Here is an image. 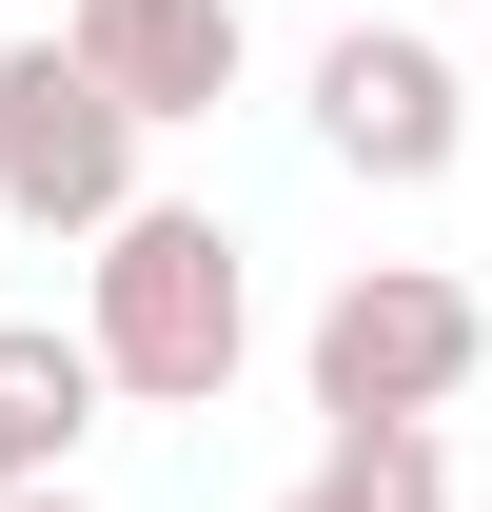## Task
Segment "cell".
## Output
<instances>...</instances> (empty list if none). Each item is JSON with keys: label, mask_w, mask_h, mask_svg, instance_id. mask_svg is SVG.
Segmentation results:
<instances>
[{"label": "cell", "mask_w": 492, "mask_h": 512, "mask_svg": "<svg viewBox=\"0 0 492 512\" xmlns=\"http://www.w3.org/2000/svg\"><path fill=\"white\" fill-rule=\"evenodd\" d=\"M296 375H315V414H453V394L492 375V296L433 276V256H355V276L315 296Z\"/></svg>", "instance_id": "2"}, {"label": "cell", "mask_w": 492, "mask_h": 512, "mask_svg": "<svg viewBox=\"0 0 492 512\" xmlns=\"http://www.w3.org/2000/svg\"><path fill=\"white\" fill-rule=\"evenodd\" d=\"M99 335L60 316H0V493H40V473H79V434H99Z\"/></svg>", "instance_id": "6"}, {"label": "cell", "mask_w": 492, "mask_h": 512, "mask_svg": "<svg viewBox=\"0 0 492 512\" xmlns=\"http://www.w3.org/2000/svg\"><path fill=\"white\" fill-rule=\"evenodd\" d=\"M315 158L374 178V197H433L453 158H473L453 40H433V20H335V40H315Z\"/></svg>", "instance_id": "4"}, {"label": "cell", "mask_w": 492, "mask_h": 512, "mask_svg": "<svg viewBox=\"0 0 492 512\" xmlns=\"http://www.w3.org/2000/svg\"><path fill=\"white\" fill-rule=\"evenodd\" d=\"M79 335H99V375H119L138 414H217L237 355H256V256L217 237L197 197H138V217H99Z\"/></svg>", "instance_id": "1"}, {"label": "cell", "mask_w": 492, "mask_h": 512, "mask_svg": "<svg viewBox=\"0 0 492 512\" xmlns=\"http://www.w3.org/2000/svg\"><path fill=\"white\" fill-rule=\"evenodd\" d=\"M276 512H374V493H355V473H335V453H315V473H296V493H276Z\"/></svg>", "instance_id": "8"}, {"label": "cell", "mask_w": 492, "mask_h": 512, "mask_svg": "<svg viewBox=\"0 0 492 512\" xmlns=\"http://www.w3.org/2000/svg\"><path fill=\"white\" fill-rule=\"evenodd\" d=\"M138 99L79 40H0V217L20 237H99V217H138Z\"/></svg>", "instance_id": "3"}, {"label": "cell", "mask_w": 492, "mask_h": 512, "mask_svg": "<svg viewBox=\"0 0 492 512\" xmlns=\"http://www.w3.org/2000/svg\"><path fill=\"white\" fill-rule=\"evenodd\" d=\"M335 473H355L374 512H453V434H433V414H335Z\"/></svg>", "instance_id": "7"}, {"label": "cell", "mask_w": 492, "mask_h": 512, "mask_svg": "<svg viewBox=\"0 0 492 512\" xmlns=\"http://www.w3.org/2000/svg\"><path fill=\"white\" fill-rule=\"evenodd\" d=\"M60 40L119 79L138 119H217V99H237V60H256L237 0H60Z\"/></svg>", "instance_id": "5"}, {"label": "cell", "mask_w": 492, "mask_h": 512, "mask_svg": "<svg viewBox=\"0 0 492 512\" xmlns=\"http://www.w3.org/2000/svg\"><path fill=\"white\" fill-rule=\"evenodd\" d=\"M0 512H99V493H79V473H40V493H0Z\"/></svg>", "instance_id": "9"}]
</instances>
